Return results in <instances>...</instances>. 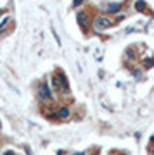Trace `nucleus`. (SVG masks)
Here are the masks:
<instances>
[{
    "mask_svg": "<svg viewBox=\"0 0 154 155\" xmlns=\"http://www.w3.org/2000/svg\"><path fill=\"white\" fill-rule=\"evenodd\" d=\"M52 88L57 91V93H64V95H69V83H68L66 76L62 72H57L52 76Z\"/></svg>",
    "mask_w": 154,
    "mask_h": 155,
    "instance_id": "obj_1",
    "label": "nucleus"
},
{
    "mask_svg": "<svg viewBox=\"0 0 154 155\" xmlns=\"http://www.w3.org/2000/svg\"><path fill=\"white\" fill-rule=\"evenodd\" d=\"M114 24V21L107 16H97L94 19V29L95 31H106L107 28H111Z\"/></svg>",
    "mask_w": 154,
    "mask_h": 155,
    "instance_id": "obj_2",
    "label": "nucleus"
},
{
    "mask_svg": "<svg viewBox=\"0 0 154 155\" xmlns=\"http://www.w3.org/2000/svg\"><path fill=\"white\" fill-rule=\"evenodd\" d=\"M38 98L42 100V102H50V100H52V91H50L47 83H42L38 86Z\"/></svg>",
    "mask_w": 154,
    "mask_h": 155,
    "instance_id": "obj_3",
    "label": "nucleus"
},
{
    "mask_svg": "<svg viewBox=\"0 0 154 155\" xmlns=\"http://www.w3.org/2000/svg\"><path fill=\"white\" fill-rule=\"evenodd\" d=\"M121 7H123V4L121 2H111V4H102L100 5V9L102 11H106V12H111V14H114V12H118V11H121Z\"/></svg>",
    "mask_w": 154,
    "mask_h": 155,
    "instance_id": "obj_4",
    "label": "nucleus"
},
{
    "mask_svg": "<svg viewBox=\"0 0 154 155\" xmlns=\"http://www.w3.org/2000/svg\"><path fill=\"white\" fill-rule=\"evenodd\" d=\"M55 116L59 119H69L71 117V110L68 107H59V109H55Z\"/></svg>",
    "mask_w": 154,
    "mask_h": 155,
    "instance_id": "obj_5",
    "label": "nucleus"
},
{
    "mask_svg": "<svg viewBox=\"0 0 154 155\" xmlns=\"http://www.w3.org/2000/svg\"><path fill=\"white\" fill-rule=\"evenodd\" d=\"M76 19H78V22H80V26H82V28H87V26H88V17H87L85 12H80V14L76 16Z\"/></svg>",
    "mask_w": 154,
    "mask_h": 155,
    "instance_id": "obj_6",
    "label": "nucleus"
},
{
    "mask_svg": "<svg viewBox=\"0 0 154 155\" xmlns=\"http://www.w3.org/2000/svg\"><path fill=\"white\" fill-rule=\"evenodd\" d=\"M133 55H135V50H133V48L127 50V57H130V59H135V57H133Z\"/></svg>",
    "mask_w": 154,
    "mask_h": 155,
    "instance_id": "obj_7",
    "label": "nucleus"
},
{
    "mask_svg": "<svg viewBox=\"0 0 154 155\" xmlns=\"http://www.w3.org/2000/svg\"><path fill=\"white\" fill-rule=\"evenodd\" d=\"M137 9H138V11H144V9H145V4H142V2H137Z\"/></svg>",
    "mask_w": 154,
    "mask_h": 155,
    "instance_id": "obj_8",
    "label": "nucleus"
},
{
    "mask_svg": "<svg viewBox=\"0 0 154 155\" xmlns=\"http://www.w3.org/2000/svg\"><path fill=\"white\" fill-rule=\"evenodd\" d=\"M9 21V19H5V21H4V24H0V33H2V31H4V26H5V22Z\"/></svg>",
    "mask_w": 154,
    "mask_h": 155,
    "instance_id": "obj_9",
    "label": "nucleus"
},
{
    "mask_svg": "<svg viewBox=\"0 0 154 155\" xmlns=\"http://www.w3.org/2000/svg\"><path fill=\"white\" fill-rule=\"evenodd\" d=\"M4 155H17V153H14V152H5Z\"/></svg>",
    "mask_w": 154,
    "mask_h": 155,
    "instance_id": "obj_10",
    "label": "nucleus"
},
{
    "mask_svg": "<svg viewBox=\"0 0 154 155\" xmlns=\"http://www.w3.org/2000/svg\"><path fill=\"white\" fill-rule=\"evenodd\" d=\"M75 155H85V153H83V152H78V153H75Z\"/></svg>",
    "mask_w": 154,
    "mask_h": 155,
    "instance_id": "obj_11",
    "label": "nucleus"
},
{
    "mask_svg": "<svg viewBox=\"0 0 154 155\" xmlns=\"http://www.w3.org/2000/svg\"><path fill=\"white\" fill-rule=\"evenodd\" d=\"M151 140H152V141H154V134H152V138H151Z\"/></svg>",
    "mask_w": 154,
    "mask_h": 155,
    "instance_id": "obj_12",
    "label": "nucleus"
},
{
    "mask_svg": "<svg viewBox=\"0 0 154 155\" xmlns=\"http://www.w3.org/2000/svg\"><path fill=\"white\" fill-rule=\"evenodd\" d=\"M2 12H4V11H2V9H0V14H2Z\"/></svg>",
    "mask_w": 154,
    "mask_h": 155,
    "instance_id": "obj_13",
    "label": "nucleus"
},
{
    "mask_svg": "<svg viewBox=\"0 0 154 155\" xmlns=\"http://www.w3.org/2000/svg\"><path fill=\"white\" fill-rule=\"evenodd\" d=\"M152 153H154V150H152Z\"/></svg>",
    "mask_w": 154,
    "mask_h": 155,
    "instance_id": "obj_14",
    "label": "nucleus"
},
{
    "mask_svg": "<svg viewBox=\"0 0 154 155\" xmlns=\"http://www.w3.org/2000/svg\"><path fill=\"white\" fill-rule=\"evenodd\" d=\"M94 155H97V153H94Z\"/></svg>",
    "mask_w": 154,
    "mask_h": 155,
    "instance_id": "obj_15",
    "label": "nucleus"
}]
</instances>
